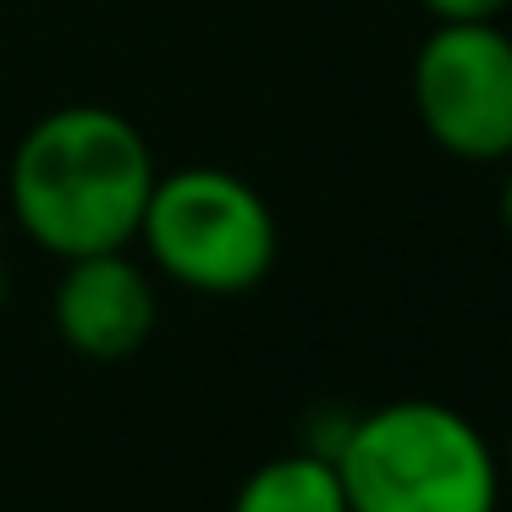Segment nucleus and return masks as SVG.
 <instances>
[{
  "mask_svg": "<svg viewBox=\"0 0 512 512\" xmlns=\"http://www.w3.org/2000/svg\"><path fill=\"white\" fill-rule=\"evenodd\" d=\"M149 138L111 105H61L12 149V215L34 248L56 259L133 248L155 193Z\"/></svg>",
  "mask_w": 512,
  "mask_h": 512,
  "instance_id": "nucleus-1",
  "label": "nucleus"
},
{
  "mask_svg": "<svg viewBox=\"0 0 512 512\" xmlns=\"http://www.w3.org/2000/svg\"><path fill=\"white\" fill-rule=\"evenodd\" d=\"M353 512H496L501 463L468 413L402 397L347 419L336 446Z\"/></svg>",
  "mask_w": 512,
  "mask_h": 512,
  "instance_id": "nucleus-2",
  "label": "nucleus"
},
{
  "mask_svg": "<svg viewBox=\"0 0 512 512\" xmlns=\"http://www.w3.org/2000/svg\"><path fill=\"white\" fill-rule=\"evenodd\" d=\"M138 237L160 276L204 298L254 292L281 248L265 193L221 166H188L155 177Z\"/></svg>",
  "mask_w": 512,
  "mask_h": 512,
  "instance_id": "nucleus-3",
  "label": "nucleus"
},
{
  "mask_svg": "<svg viewBox=\"0 0 512 512\" xmlns=\"http://www.w3.org/2000/svg\"><path fill=\"white\" fill-rule=\"evenodd\" d=\"M413 111L435 149L468 166L512 155V34L496 23H435L413 61Z\"/></svg>",
  "mask_w": 512,
  "mask_h": 512,
  "instance_id": "nucleus-4",
  "label": "nucleus"
},
{
  "mask_svg": "<svg viewBox=\"0 0 512 512\" xmlns=\"http://www.w3.org/2000/svg\"><path fill=\"white\" fill-rule=\"evenodd\" d=\"M61 265L67 270L56 281L50 314H56L61 342L78 358L116 364V358H133L155 336V320H160L155 281L127 248L61 259Z\"/></svg>",
  "mask_w": 512,
  "mask_h": 512,
  "instance_id": "nucleus-5",
  "label": "nucleus"
},
{
  "mask_svg": "<svg viewBox=\"0 0 512 512\" xmlns=\"http://www.w3.org/2000/svg\"><path fill=\"white\" fill-rule=\"evenodd\" d=\"M232 512H353L342 474L325 452H281L237 485Z\"/></svg>",
  "mask_w": 512,
  "mask_h": 512,
  "instance_id": "nucleus-6",
  "label": "nucleus"
},
{
  "mask_svg": "<svg viewBox=\"0 0 512 512\" xmlns=\"http://www.w3.org/2000/svg\"><path fill=\"white\" fill-rule=\"evenodd\" d=\"M435 23H496L512 0H419Z\"/></svg>",
  "mask_w": 512,
  "mask_h": 512,
  "instance_id": "nucleus-7",
  "label": "nucleus"
},
{
  "mask_svg": "<svg viewBox=\"0 0 512 512\" xmlns=\"http://www.w3.org/2000/svg\"><path fill=\"white\" fill-rule=\"evenodd\" d=\"M501 221H507V232H512V171H507V182H501Z\"/></svg>",
  "mask_w": 512,
  "mask_h": 512,
  "instance_id": "nucleus-8",
  "label": "nucleus"
},
{
  "mask_svg": "<svg viewBox=\"0 0 512 512\" xmlns=\"http://www.w3.org/2000/svg\"><path fill=\"white\" fill-rule=\"evenodd\" d=\"M501 479L512 485V441H507V463H501Z\"/></svg>",
  "mask_w": 512,
  "mask_h": 512,
  "instance_id": "nucleus-9",
  "label": "nucleus"
}]
</instances>
